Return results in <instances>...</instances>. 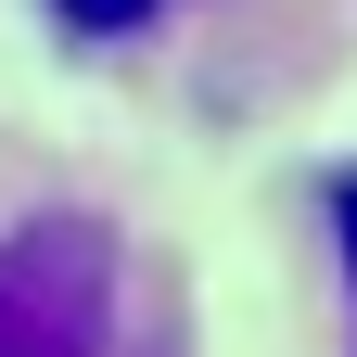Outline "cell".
<instances>
[{
    "mask_svg": "<svg viewBox=\"0 0 357 357\" xmlns=\"http://www.w3.org/2000/svg\"><path fill=\"white\" fill-rule=\"evenodd\" d=\"M332 255H344V306H357V166L332 178Z\"/></svg>",
    "mask_w": 357,
    "mask_h": 357,
    "instance_id": "cell-3",
    "label": "cell"
},
{
    "mask_svg": "<svg viewBox=\"0 0 357 357\" xmlns=\"http://www.w3.org/2000/svg\"><path fill=\"white\" fill-rule=\"evenodd\" d=\"M141 13H153V0H64V26H77V38H128Z\"/></svg>",
    "mask_w": 357,
    "mask_h": 357,
    "instance_id": "cell-2",
    "label": "cell"
},
{
    "mask_svg": "<svg viewBox=\"0 0 357 357\" xmlns=\"http://www.w3.org/2000/svg\"><path fill=\"white\" fill-rule=\"evenodd\" d=\"M115 344V243L102 217L0 230V357H102Z\"/></svg>",
    "mask_w": 357,
    "mask_h": 357,
    "instance_id": "cell-1",
    "label": "cell"
}]
</instances>
